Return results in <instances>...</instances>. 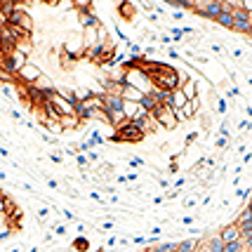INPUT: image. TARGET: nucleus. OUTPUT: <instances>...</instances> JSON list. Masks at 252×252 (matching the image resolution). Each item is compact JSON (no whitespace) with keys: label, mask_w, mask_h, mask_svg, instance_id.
<instances>
[{"label":"nucleus","mask_w":252,"mask_h":252,"mask_svg":"<svg viewBox=\"0 0 252 252\" xmlns=\"http://www.w3.org/2000/svg\"><path fill=\"white\" fill-rule=\"evenodd\" d=\"M250 35H252V17H250Z\"/></svg>","instance_id":"4c0bfd02"},{"label":"nucleus","mask_w":252,"mask_h":252,"mask_svg":"<svg viewBox=\"0 0 252 252\" xmlns=\"http://www.w3.org/2000/svg\"><path fill=\"white\" fill-rule=\"evenodd\" d=\"M50 160L57 165H62V156H57V154H50Z\"/></svg>","instance_id":"72a5a7b5"},{"label":"nucleus","mask_w":252,"mask_h":252,"mask_svg":"<svg viewBox=\"0 0 252 252\" xmlns=\"http://www.w3.org/2000/svg\"><path fill=\"white\" fill-rule=\"evenodd\" d=\"M43 127H45V132H52V134H62V132H64L62 123H59V121H50V118L43 123Z\"/></svg>","instance_id":"a211bd4d"},{"label":"nucleus","mask_w":252,"mask_h":252,"mask_svg":"<svg viewBox=\"0 0 252 252\" xmlns=\"http://www.w3.org/2000/svg\"><path fill=\"white\" fill-rule=\"evenodd\" d=\"M5 26H10V17H7V14H2V12H0V31H2V29H5Z\"/></svg>","instance_id":"bb28decb"},{"label":"nucleus","mask_w":252,"mask_h":252,"mask_svg":"<svg viewBox=\"0 0 252 252\" xmlns=\"http://www.w3.org/2000/svg\"><path fill=\"white\" fill-rule=\"evenodd\" d=\"M198 245H200L198 238H187V241H182L179 245H177V252H196Z\"/></svg>","instance_id":"2eb2a0df"},{"label":"nucleus","mask_w":252,"mask_h":252,"mask_svg":"<svg viewBox=\"0 0 252 252\" xmlns=\"http://www.w3.org/2000/svg\"><path fill=\"white\" fill-rule=\"evenodd\" d=\"M231 31L250 35V14L243 10V7H238V10L233 12V29H231Z\"/></svg>","instance_id":"423d86ee"},{"label":"nucleus","mask_w":252,"mask_h":252,"mask_svg":"<svg viewBox=\"0 0 252 252\" xmlns=\"http://www.w3.org/2000/svg\"><path fill=\"white\" fill-rule=\"evenodd\" d=\"M47 99H52V104L57 106V111H59L62 116H76V106H73L71 101H66V99L62 97L59 92H52V94H50Z\"/></svg>","instance_id":"0eeeda50"},{"label":"nucleus","mask_w":252,"mask_h":252,"mask_svg":"<svg viewBox=\"0 0 252 252\" xmlns=\"http://www.w3.org/2000/svg\"><path fill=\"white\" fill-rule=\"evenodd\" d=\"M149 116H151V118L158 123V127H163V130H175L177 125H179V121H177V111L170 109V106H163V104H160L154 113H149Z\"/></svg>","instance_id":"20e7f679"},{"label":"nucleus","mask_w":252,"mask_h":252,"mask_svg":"<svg viewBox=\"0 0 252 252\" xmlns=\"http://www.w3.org/2000/svg\"><path fill=\"white\" fill-rule=\"evenodd\" d=\"M59 123H62L64 132L76 130V127H80V125H83V121H80L78 116H62V118H59Z\"/></svg>","instance_id":"ddd939ff"},{"label":"nucleus","mask_w":252,"mask_h":252,"mask_svg":"<svg viewBox=\"0 0 252 252\" xmlns=\"http://www.w3.org/2000/svg\"><path fill=\"white\" fill-rule=\"evenodd\" d=\"M215 146H217V149H226V146H229V137L220 134V137L215 139Z\"/></svg>","instance_id":"5701e85b"},{"label":"nucleus","mask_w":252,"mask_h":252,"mask_svg":"<svg viewBox=\"0 0 252 252\" xmlns=\"http://www.w3.org/2000/svg\"><path fill=\"white\" fill-rule=\"evenodd\" d=\"M241 94V90H238V85H231L229 92H226V97H238Z\"/></svg>","instance_id":"c756f323"},{"label":"nucleus","mask_w":252,"mask_h":252,"mask_svg":"<svg viewBox=\"0 0 252 252\" xmlns=\"http://www.w3.org/2000/svg\"><path fill=\"white\" fill-rule=\"evenodd\" d=\"M182 92H184V97H187V101H193V99H198V76L193 78H189L187 83H184V85H182Z\"/></svg>","instance_id":"9d476101"},{"label":"nucleus","mask_w":252,"mask_h":252,"mask_svg":"<svg viewBox=\"0 0 252 252\" xmlns=\"http://www.w3.org/2000/svg\"><path fill=\"white\" fill-rule=\"evenodd\" d=\"M142 97H144V94L137 88L123 85V99H125V101H137V104H139V101H142Z\"/></svg>","instance_id":"4468645a"},{"label":"nucleus","mask_w":252,"mask_h":252,"mask_svg":"<svg viewBox=\"0 0 252 252\" xmlns=\"http://www.w3.org/2000/svg\"><path fill=\"white\" fill-rule=\"evenodd\" d=\"M215 101H217V111H220V113H229L226 99H224V97H215Z\"/></svg>","instance_id":"4be33fe9"},{"label":"nucleus","mask_w":252,"mask_h":252,"mask_svg":"<svg viewBox=\"0 0 252 252\" xmlns=\"http://www.w3.org/2000/svg\"><path fill=\"white\" fill-rule=\"evenodd\" d=\"M43 142H47V144H55V142H57V137H52V134H43Z\"/></svg>","instance_id":"473e14b6"},{"label":"nucleus","mask_w":252,"mask_h":252,"mask_svg":"<svg viewBox=\"0 0 252 252\" xmlns=\"http://www.w3.org/2000/svg\"><path fill=\"white\" fill-rule=\"evenodd\" d=\"M62 52L68 57H73V59H83V57L88 55V47H85V40H83V35L80 33H71L68 38L64 40V47H62Z\"/></svg>","instance_id":"7ed1b4c3"},{"label":"nucleus","mask_w":252,"mask_h":252,"mask_svg":"<svg viewBox=\"0 0 252 252\" xmlns=\"http://www.w3.org/2000/svg\"><path fill=\"white\" fill-rule=\"evenodd\" d=\"M76 160L80 167H90V160H88V156L85 154H76Z\"/></svg>","instance_id":"b1692460"},{"label":"nucleus","mask_w":252,"mask_h":252,"mask_svg":"<svg viewBox=\"0 0 252 252\" xmlns=\"http://www.w3.org/2000/svg\"><path fill=\"white\" fill-rule=\"evenodd\" d=\"M47 217H50V208H40V210H38V220H40V221H45Z\"/></svg>","instance_id":"a878e982"},{"label":"nucleus","mask_w":252,"mask_h":252,"mask_svg":"<svg viewBox=\"0 0 252 252\" xmlns=\"http://www.w3.org/2000/svg\"><path fill=\"white\" fill-rule=\"evenodd\" d=\"M177 170H179V165L172 160V165H170V170H167V172H170V175H177Z\"/></svg>","instance_id":"f704fd0d"},{"label":"nucleus","mask_w":252,"mask_h":252,"mask_svg":"<svg viewBox=\"0 0 252 252\" xmlns=\"http://www.w3.org/2000/svg\"><path fill=\"white\" fill-rule=\"evenodd\" d=\"M43 76H45L43 68H40L38 64H33V62H29V64L24 66L22 71L14 76V83H17L19 88H33Z\"/></svg>","instance_id":"f257e3e1"},{"label":"nucleus","mask_w":252,"mask_h":252,"mask_svg":"<svg viewBox=\"0 0 252 252\" xmlns=\"http://www.w3.org/2000/svg\"><path fill=\"white\" fill-rule=\"evenodd\" d=\"M231 55L236 57V59H243V57H245V52H243V47H231Z\"/></svg>","instance_id":"cd10ccee"},{"label":"nucleus","mask_w":252,"mask_h":252,"mask_svg":"<svg viewBox=\"0 0 252 252\" xmlns=\"http://www.w3.org/2000/svg\"><path fill=\"white\" fill-rule=\"evenodd\" d=\"M144 137H146V134H144V132L139 130V127H137V125H134L132 121H127V123H125V125L121 127V130H116V134L111 137V142L137 144V142H142Z\"/></svg>","instance_id":"f03ea898"},{"label":"nucleus","mask_w":252,"mask_h":252,"mask_svg":"<svg viewBox=\"0 0 252 252\" xmlns=\"http://www.w3.org/2000/svg\"><path fill=\"white\" fill-rule=\"evenodd\" d=\"M170 109H175V111H182L184 106H187V97H184V92L182 90H175L172 94H170V104H167Z\"/></svg>","instance_id":"9b49d317"},{"label":"nucleus","mask_w":252,"mask_h":252,"mask_svg":"<svg viewBox=\"0 0 252 252\" xmlns=\"http://www.w3.org/2000/svg\"><path fill=\"white\" fill-rule=\"evenodd\" d=\"M198 109H200V99H193V101H187V106L182 111H177V121L184 123V121H193L198 116Z\"/></svg>","instance_id":"6e6552de"},{"label":"nucleus","mask_w":252,"mask_h":252,"mask_svg":"<svg viewBox=\"0 0 252 252\" xmlns=\"http://www.w3.org/2000/svg\"><path fill=\"white\" fill-rule=\"evenodd\" d=\"M118 12L125 17V22H132V19H134V5H132V2H121Z\"/></svg>","instance_id":"f3484780"},{"label":"nucleus","mask_w":252,"mask_h":252,"mask_svg":"<svg viewBox=\"0 0 252 252\" xmlns=\"http://www.w3.org/2000/svg\"><path fill=\"white\" fill-rule=\"evenodd\" d=\"M127 163H130V167H142V165H144V158H130Z\"/></svg>","instance_id":"c85d7f7f"},{"label":"nucleus","mask_w":252,"mask_h":252,"mask_svg":"<svg viewBox=\"0 0 252 252\" xmlns=\"http://www.w3.org/2000/svg\"><path fill=\"white\" fill-rule=\"evenodd\" d=\"M45 184H47L50 189H59V184H57L55 179H50V177H45Z\"/></svg>","instance_id":"2f4dec72"},{"label":"nucleus","mask_w":252,"mask_h":252,"mask_svg":"<svg viewBox=\"0 0 252 252\" xmlns=\"http://www.w3.org/2000/svg\"><path fill=\"white\" fill-rule=\"evenodd\" d=\"M198 139V132H189L187 134V144H193Z\"/></svg>","instance_id":"7c9ffc66"},{"label":"nucleus","mask_w":252,"mask_h":252,"mask_svg":"<svg viewBox=\"0 0 252 252\" xmlns=\"http://www.w3.org/2000/svg\"><path fill=\"white\" fill-rule=\"evenodd\" d=\"M10 26H19L22 31H26L29 35H31L33 33V17L26 10H19V7H17L10 17Z\"/></svg>","instance_id":"39448f33"},{"label":"nucleus","mask_w":252,"mask_h":252,"mask_svg":"<svg viewBox=\"0 0 252 252\" xmlns=\"http://www.w3.org/2000/svg\"><path fill=\"white\" fill-rule=\"evenodd\" d=\"M73 250L76 252H90V241L85 236H76L73 238Z\"/></svg>","instance_id":"dca6fc26"},{"label":"nucleus","mask_w":252,"mask_h":252,"mask_svg":"<svg viewBox=\"0 0 252 252\" xmlns=\"http://www.w3.org/2000/svg\"><path fill=\"white\" fill-rule=\"evenodd\" d=\"M170 38H172V43H182V40H184V31L175 26V29L170 31Z\"/></svg>","instance_id":"412c9836"},{"label":"nucleus","mask_w":252,"mask_h":252,"mask_svg":"<svg viewBox=\"0 0 252 252\" xmlns=\"http://www.w3.org/2000/svg\"><path fill=\"white\" fill-rule=\"evenodd\" d=\"M14 52H22L24 57H31V52H33V38L31 35L22 38V40L17 43V47H14Z\"/></svg>","instance_id":"f8f14e48"},{"label":"nucleus","mask_w":252,"mask_h":252,"mask_svg":"<svg viewBox=\"0 0 252 252\" xmlns=\"http://www.w3.org/2000/svg\"><path fill=\"white\" fill-rule=\"evenodd\" d=\"M2 57H5V52H2V50H0V59H2Z\"/></svg>","instance_id":"58836bf2"},{"label":"nucleus","mask_w":252,"mask_h":252,"mask_svg":"<svg viewBox=\"0 0 252 252\" xmlns=\"http://www.w3.org/2000/svg\"><path fill=\"white\" fill-rule=\"evenodd\" d=\"M245 116H248V118L252 121V106H245Z\"/></svg>","instance_id":"c9c22d12"},{"label":"nucleus","mask_w":252,"mask_h":252,"mask_svg":"<svg viewBox=\"0 0 252 252\" xmlns=\"http://www.w3.org/2000/svg\"><path fill=\"white\" fill-rule=\"evenodd\" d=\"M52 233H55V236H66V226L64 224H55V226H52Z\"/></svg>","instance_id":"393cba45"},{"label":"nucleus","mask_w":252,"mask_h":252,"mask_svg":"<svg viewBox=\"0 0 252 252\" xmlns=\"http://www.w3.org/2000/svg\"><path fill=\"white\" fill-rule=\"evenodd\" d=\"M220 236H221V241H224V245H226V243H236V241H241V238H243L241 229H238L236 224H226V226L221 229Z\"/></svg>","instance_id":"1a4fd4ad"},{"label":"nucleus","mask_w":252,"mask_h":252,"mask_svg":"<svg viewBox=\"0 0 252 252\" xmlns=\"http://www.w3.org/2000/svg\"><path fill=\"white\" fill-rule=\"evenodd\" d=\"M215 24H220V26H224V29H233V14H226V12H221L220 19Z\"/></svg>","instance_id":"6ab92c4d"},{"label":"nucleus","mask_w":252,"mask_h":252,"mask_svg":"<svg viewBox=\"0 0 252 252\" xmlns=\"http://www.w3.org/2000/svg\"><path fill=\"white\" fill-rule=\"evenodd\" d=\"M224 252H243V238L236 243H226V245H224Z\"/></svg>","instance_id":"aec40b11"},{"label":"nucleus","mask_w":252,"mask_h":252,"mask_svg":"<svg viewBox=\"0 0 252 252\" xmlns=\"http://www.w3.org/2000/svg\"><path fill=\"white\" fill-rule=\"evenodd\" d=\"M248 85H250V88H252V76H248Z\"/></svg>","instance_id":"e433bc0d"}]
</instances>
